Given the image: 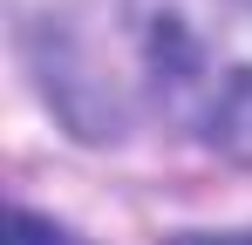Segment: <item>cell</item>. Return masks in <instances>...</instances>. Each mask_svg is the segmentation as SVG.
<instances>
[{
  "label": "cell",
  "mask_w": 252,
  "mask_h": 245,
  "mask_svg": "<svg viewBox=\"0 0 252 245\" xmlns=\"http://www.w3.org/2000/svg\"><path fill=\"white\" fill-rule=\"evenodd\" d=\"M143 82L191 143L252 157V0H123Z\"/></svg>",
  "instance_id": "obj_1"
},
{
  "label": "cell",
  "mask_w": 252,
  "mask_h": 245,
  "mask_svg": "<svg viewBox=\"0 0 252 245\" xmlns=\"http://www.w3.org/2000/svg\"><path fill=\"white\" fill-rule=\"evenodd\" d=\"M7 245H89V239H75V232H68V225H55V218L14 211V218H7Z\"/></svg>",
  "instance_id": "obj_2"
},
{
  "label": "cell",
  "mask_w": 252,
  "mask_h": 245,
  "mask_svg": "<svg viewBox=\"0 0 252 245\" xmlns=\"http://www.w3.org/2000/svg\"><path fill=\"white\" fill-rule=\"evenodd\" d=\"M170 245H252V232H177Z\"/></svg>",
  "instance_id": "obj_3"
}]
</instances>
